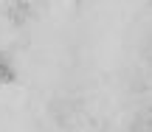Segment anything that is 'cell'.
<instances>
[{
	"label": "cell",
	"instance_id": "6da1fadb",
	"mask_svg": "<svg viewBox=\"0 0 152 132\" xmlns=\"http://www.w3.org/2000/svg\"><path fill=\"white\" fill-rule=\"evenodd\" d=\"M73 101L71 99H56L54 104H51V118H54L56 124H62V127H68L71 124V118H73Z\"/></svg>",
	"mask_w": 152,
	"mask_h": 132
},
{
	"label": "cell",
	"instance_id": "7a4b0ae2",
	"mask_svg": "<svg viewBox=\"0 0 152 132\" xmlns=\"http://www.w3.org/2000/svg\"><path fill=\"white\" fill-rule=\"evenodd\" d=\"M28 14H31V6H28V0H14V6L9 9V17H11V22H14V25L26 22Z\"/></svg>",
	"mask_w": 152,
	"mask_h": 132
},
{
	"label": "cell",
	"instance_id": "3957f363",
	"mask_svg": "<svg viewBox=\"0 0 152 132\" xmlns=\"http://www.w3.org/2000/svg\"><path fill=\"white\" fill-rule=\"evenodd\" d=\"M11 82H14V65H11V59L6 54H0V87L11 84Z\"/></svg>",
	"mask_w": 152,
	"mask_h": 132
}]
</instances>
